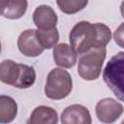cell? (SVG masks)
I'll return each instance as SVG.
<instances>
[{"label": "cell", "instance_id": "18", "mask_svg": "<svg viewBox=\"0 0 124 124\" xmlns=\"http://www.w3.org/2000/svg\"><path fill=\"white\" fill-rule=\"evenodd\" d=\"M120 12H121V15L124 18V1L121 2V5H120Z\"/></svg>", "mask_w": 124, "mask_h": 124}, {"label": "cell", "instance_id": "9", "mask_svg": "<svg viewBox=\"0 0 124 124\" xmlns=\"http://www.w3.org/2000/svg\"><path fill=\"white\" fill-rule=\"evenodd\" d=\"M52 55L54 62L57 66L61 68H72L77 63V53L73 49V47L66 44L61 43L56 45L53 47Z\"/></svg>", "mask_w": 124, "mask_h": 124}, {"label": "cell", "instance_id": "14", "mask_svg": "<svg viewBox=\"0 0 124 124\" xmlns=\"http://www.w3.org/2000/svg\"><path fill=\"white\" fill-rule=\"evenodd\" d=\"M19 68H20L19 77L14 87L19 89H26L31 87L36 80V72L34 68L21 63H19Z\"/></svg>", "mask_w": 124, "mask_h": 124}, {"label": "cell", "instance_id": "19", "mask_svg": "<svg viewBox=\"0 0 124 124\" xmlns=\"http://www.w3.org/2000/svg\"><path fill=\"white\" fill-rule=\"evenodd\" d=\"M121 124H124V119H123V121L121 122Z\"/></svg>", "mask_w": 124, "mask_h": 124}, {"label": "cell", "instance_id": "8", "mask_svg": "<svg viewBox=\"0 0 124 124\" xmlns=\"http://www.w3.org/2000/svg\"><path fill=\"white\" fill-rule=\"evenodd\" d=\"M57 15L54 10L47 5L38 6L33 13V22L38 30H48L56 27Z\"/></svg>", "mask_w": 124, "mask_h": 124}, {"label": "cell", "instance_id": "4", "mask_svg": "<svg viewBox=\"0 0 124 124\" xmlns=\"http://www.w3.org/2000/svg\"><path fill=\"white\" fill-rule=\"evenodd\" d=\"M106 55V47L93 48L81 54L78 63V73L79 77L85 80H96L100 77Z\"/></svg>", "mask_w": 124, "mask_h": 124}, {"label": "cell", "instance_id": "5", "mask_svg": "<svg viewBox=\"0 0 124 124\" xmlns=\"http://www.w3.org/2000/svg\"><path fill=\"white\" fill-rule=\"evenodd\" d=\"M98 120L104 124L114 123L123 113V106L112 98H104L100 100L95 107Z\"/></svg>", "mask_w": 124, "mask_h": 124}, {"label": "cell", "instance_id": "7", "mask_svg": "<svg viewBox=\"0 0 124 124\" xmlns=\"http://www.w3.org/2000/svg\"><path fill=\"white\" fill-rule=\"evenodd\" d=\"M62 124H91L92 118L87 108L75 104L64 108L61 113Z\"/></svg>", "mask_w": 124, "mask_h": 124}, {"label": "cell", "instance_id": "1", "mask_svg": "<svg viewBox=\"0 0 124 124\" xmlns=\"http://www.w3.org/2000/svg\"><path fill=\"white\" fill-rule=\"evenodd\" d=\"M111 39V31L104 23L89 21L78 22L70 31L71 46L78 55H81L93 48L106 47Z\"/></svg>", "mask_w": 124, "mask_h": 124}, {"label": "cell", "instance_id": "12", "mask_svg": "<svg viewBox=\"0 0 124 124\" xmlns=\"http://www.w3.org/2000/svg\"><path fill=\"white\" fill-rule=\"evenodd\" d=\"M20 73L19 63H16L13 60L6 59L1 62L0 65V80L3 83L15 86Z\"/></svg>", "mask_w": 124, "mask_h": 124}, {"label": "cell", "instance_id": "13", "mask_svg": "<svg viewBox=\"0 0 124 124\" xmlns=\"http://www.w3.org/2000/svg\"><path fill=\"white\" fill-rule=\"evenodd\" d=\"M17 115L16 102L10 96H0V123L8 124L15 120Z\"/></svg>", "mask_w": 124, "mask_h": 124}, {"label": "cell", "instance_id": "16", "mask_svg": "<svg viewBox=\"0 0 124 124\" xmlns=\"http://www.w3.org/2000/svg\"><path fill=\"white\" fill-rule=\"evenodd\" d=\"M56 4L59 7L61 12L67 15H73L84 9L88 4V1L87 0H62V1H57Z\"/></svg>", "mask_w": 124, "mask_h": 124}, {"label": "cell", "instance_id": "2", "mask_svg": "<svg viewBox=\"0 0 124 124\" xmlns=\"http://www.w3.org/2000/svg\"><path fill=\"white\" fill-rule=\"evenodd\" d=\"M103 79L114 96L124 102V51H119L108 60L103 72Z\"/></svg>", "mask_w": 124, "mask_h": 124}, {"label": "cell", "instance_id": "17", "mask_svg": "<svg viewBox=\"0 0 124 124\" xmlns=\"http://www.w3.org/2000/svg\"><path fill=\"white\" fill-rule=\"evenodd\" d=\"M113 39L117 46L124 48V22L121 23L113 33Z\"/></svg>", "mask_w": 124, "mask_h": 124}, {"label": "cell", "instance_id": "6", "mask_svg": "<svg viewBox=\"0 0 124 124\" xmlns=\"http://www.w3.org/2000/svg\"><path fill=\"white\" fill-rule=\"evenodd\" d=\"M17 47L27 57H37L45 50L37 39L35 29H27L20 33L17 39Z\"/></svg>", "mask_w": 124, "mask_h": 124}, {"label": "cell", "instance_id": "15", "mask_svg": "<svg viewBox=\"0 0 124 124\" xmlns=\"http://www.w3.org/2000/svg\"><path fill=\"white\" fill-rule=\"evenodd\" d=\"M36 36L44 49L54 47L59 40V33L56 27L48 30H36Z\"/></svg>", "mask_w": 124, "mask_h": 124}, {"label": "cell", "instance_id": "10", "mask_svg": "<svg viewBox=\"0 0 124 124\" xmlns=\"http://www.w3.org/2000/svg\"><path fill=\"white\" fill-rule=\"evenodd\" d=\"M57 122L58 114L53 108L39 106L32 110L26 124H57Z\"/></svg>", "mask_w": 124, "mask_h": 124}, {"label": "cell", "instance_id": "3", "mask_svg": "<svg viewBox=\"0 0 124 124\" xmlns=\"http://www.w3.org/2000/svg\"><path fill=\"white\" fill-rule=\"evenodd\" d=\"M73 89L71 75L62 68L52 69L46 78L45 95L51 100H61L70 95Z\"/></svg>", "mask_w": 124, "mask_h": 124}, {"label": "cell", "instance_id": "11", "mask_svg": "<svg viewBox=\"0 0 124 124\" xmlns=\"http://www.w3.org/2000/svg\"><path fill=\"white\" fill-rule=\"evenodd\" d=\"M28 2L25 0H2L0 2L1 15L9 19H17L26 13Z\"/></svg>", "mask_w": 124, "mask_h": 124}]
</instances>
